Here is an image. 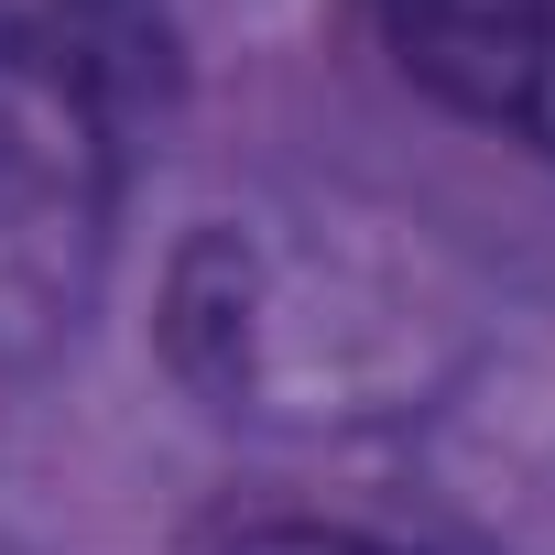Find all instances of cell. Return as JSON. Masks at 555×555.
I'll return each mask as SVG.
<instances>
[{
	"label": "cell",
	"mask_w": 555,
	"mask_h": 555,
	"mask_svg": "<svg viewBox=\"0 0 555 555\" xmlns=\"http://www.w3.org/2000/svg\"><path fill=\"white\" fill-rule=\"evenodd\" d=\"M382 23L447 109L555 153V0H382Z\"/></svg>",
	"instance_id": "obj_2"
},
{
	"label": "cell",
	"mask_w": 555,
	"mask_h": 555,
	"mask_svg": "<svg viewBox=\"0 0 555 555\" xmlns=\"http://www.w3.org/2000/svg\"><path fill=\"white\" fill-rule=\"evenodd\" d=\"M218 555H457V544H425V533H360V522H261V533H229Z\"/></svg>",
	"instance_id": "obj_3"
},
{
	"label": "cell",
	"mask_w": 555,
	"mask_h": 555,
	"mask_svg": "<svg viewBox=\"0 0 555 555\" xmlns=\"http://www.w3.org/2000/svg\"><path fill=\"white\" fill-rule=\"evenodd\" d=\"M120 218V55L99 12H0V371L55 360L109 272Z\"/></svg>",
	"instance_id": "obj_1"
}]
</instances>
